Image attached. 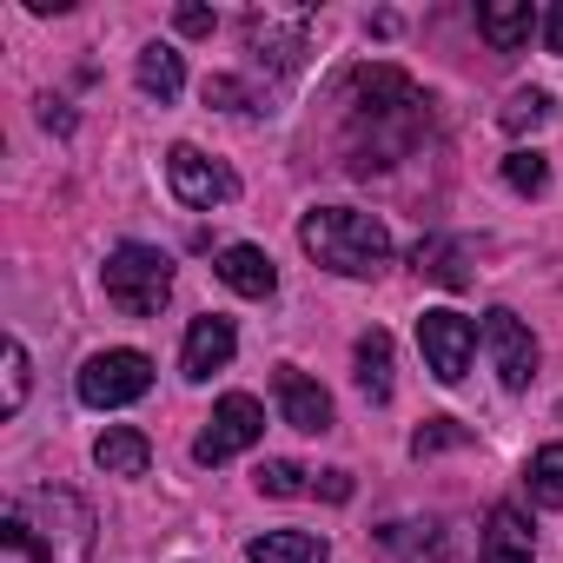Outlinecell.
Here are the masks:
<instances>
[{"instance_id":"obj_1","label":"cell","mask_w":563,"mask_h":563,"mask_svg":"<svg viewBox=\"0 0 563 563\" xmlns=\"http://www.w3.org/2000/svg\"><path fill=\"white\" fill-rule=\"evenodd\" d=\"M0 543L8 563H93V510L60 484L27 490L0 510Z\"/></svg>"},{"instance_id":"obj_2","label":"cell","mask_w":563,"mask_h":563,"mask_svg":"<svg viewBox=\"0 0 563 563\" xmlns=\"http://www.w3.org/2000/svg\"><path fill=\"white\" fill-rule=\"evenodd\" d=\"M299 245L312 252V265H325L339 278H378L385 258H391L385 219H372L358 206H312L299 219Z\"/></svg>"},{"instance_id":"obj_3","label":"cell","mask_w":563,"mask_h":563,"mask_svg":"<svg viewBox=\"0 0 563 563\" xmlns=\"http://www.w3.org/2000/svg\"><path fill=\"white\" fill-rule=\"evenodd\" d=\"M100 286H107V299H113L126 319H153V312L173 299V258H166L159 245L126 239V245H113V252H107Z\"/></svg>"},{"instance_id":"obj_4","label":"cell","mask_w":563,"mask_h":563,"mask_svg":"<svg viewBox=\"0 0 563 563\" xmlns=\"http://www.w3.org/2000/svg\"><path fill=\"white\" fill-rule=\"evenodd\" d=\"M146 391H153V358L133 352V345L93 352V358L80 365V405H93V411H120V405H133V398H146Z\"/></svg>"},{"instance_id":"obj_5","label":"cell","mask_w":563,"mask_h":563,"mask_svg":"<svg viewBox=\"0 0 563 563\" xmlns=\"http://www.w3.org/2000/svg\"><path fill=\"white\" fill-rule=\"evenodd\" d=\"M418 352H424V372H431L438 385H457V378L471 372V352H477V325H471L464 312L438 306V312H424V319H418Z\"/></svg>"},{"instance_id":"obj_6","label":"cell","mask_w":563,"mask_h":563,"mask_svg":"<svg viewBox=\"0 0 563 563\" xmlns=\"http://www.w3.org/2000/svg\"><path fill=\"white\" fill-rule=\"evenodd\" d=\"M258 438H265V411H258V398H245V391H225V398L212 405V418H206V431H199L192 457H199V464H225V457L252 451Z\"/></svg>"},{"instance_id":"obj_7","label":"cell","mask_w":563,"mask_h":563,"mask_svg":"<svg viewBox=\"0 0 563 563\" xmlns=\"http://www.w3.org/2000/svg\"><path fill=\"white\" fill-rule=\"evenodd\" d=\"M166 186H173V199L192 206V212H212V206H225V199L239 192V179H232L219 159H206L199 146H173V153H166Z\"/></svg>"},{"instance_id":"obj_8","label":"cell","mask_w":563,"mask_h":563,"mask_svg":"<svg viewBox=\"0 0 563 563\" xmlns=\"http://www.w3.org/2000/svg\"><path fill=\"white\" fill-rule=\"evenodd\" d=\"M484 352H490L504 391H523V385L537 378V339H530V325H523L517 312H504V306L484 312Z\"/></svg>"},{"instance_id":"obj_9","label":"cell","mask_w":563,"mask_h":563,"mask_svg":"<svg viewBox=\"0 0 563 563\" xmlns=\"http://www.w3.org/2000/svg\"><path fill=\"white\" fill-rule=\"evenodd\" d=\"M272 391H278V418H286L292 431H332V391L312 385L299 365H278Z\"/></svg>"},{"instance_id":"obj_10","label":"cell","mask_w":563,"mask_h":563,"mask_svg":"<svg viewBox=\"0 0 563 563\" xmlns=\"http://www.w3.org/2000/svg\"><path fill=\"white\" fill-rule=\"evenodd\" d=\"M232 352H239L232 319L206 312V319H192V332H186V345H179V372H186V378H212V372L232 365Z\"/></svg>"},{"instance_id":"obj_11","label":"cell","mask_w":563,"mask_h":563,"mask_svg":"<svg viewBox=\"0 0 563 563\" xmlns=\"http://www.w3.org/2000/svg\"><path fill=\"white\" fill-rule=\"evenodd\" d=\"M212 272L225 278V286H232L239 299H272V292H278V265H272L258 245H225Z\"/></svg>"},{"instance_id":"obj_12","label":"cell","mask_w":563,"mask_h":563,"mask_svg":"<svg viewBox=\"0 0 563 563\" xmlns=\"http://www.w3.org/2000/svg\"><path fill=\"white\" fill-rule=\"evenodd\" d=\"M530 550H537L530 517H523L517 504H497V510L484 517V563H530Z\"/></svg>"},{"instance_id":"obj_13","label":"cell","mask_w":563,"mask_h":563,"mask_svg":"<svg viewBox=\"0 0 563 563\" xmlns=\"http://www.w3.org/2000/svg\"><path fill=\"white\" fill-rule=\"evenodd\" d=\"M245 563H332V543L312 530H265L245 543Z\"/></svg>"},{"instance_id":"obj_14","label":"cell","mask_w":563,"mask_h":563,"mask_svg":"<svg viewBox=\"0 0 563 563\" xmlns=\"http://www.w3.org/2000/svg\"><path fill=\"white\" fill-rule=\"evenodd\" d=\"M93 464H100L107 477H146V464H153V444H146V431H133V424H113V431H100V444H93Z\"/></svg>"},{"instance_id":"obj_15","label":"cell","mask_w":563,"mask_h":563,"mask_svg":"<svg viewBox=\"0 0 563 563\" xmlns=\"http://www.w3.org/2000/svg\"><path fill=\"white\" fill-rule=\"evenodd\" d=\"M537 14H530V0H490V8H477V34L497 47V54H517L530 41Z\"/></svg>"},{"instance_id":"obj_16","label":"cell","mask_w":563,"mask_h":563,"mask_svg":"<svg viewBox=\"0 0 563 563\" xmlns=\"http://www.w3.org/2000/svg\"><path fill=\"white\" fill-rule=\"evenodd\" d=\"M133 80H140V93H153L159 107H173L179 93H186V60L166 47V41H153L146 54H140V67H133Z\"/></svg>"},{"instance_id":"obj_17","label":"cell","mask_w":563,"mask_h":563,"mask_svg":"<svg viewBox=\"0 0 563 563\" xmlns=\"http://www.w3.org/2000/svg\"><path fill=\"white\" fill-rule=\"evenodd\" d=\"M245 47L265 60V47H272V67H299V54H306V27H278V21H265V14H252L245 21Z\"/></svg>"},{"instance_id":"obj_18","label":"cell","mask_w":563,"mask_h":563,"mask_svg":"<svg viewBox=\"0 0 563 563\" xmlns=\"http://www.w3.org/2000/svg\"><path fill=\"white\" fill-rule=\"evenodd\" d=\"M391 332H365L358 339V391L372 398V405H385L391 398Z\"/></svg>"},{"instance_id":"obj_19","label":"cell","mask_w":563,"mask_h":563,"mask_svg":"<svg viewBox=\"0 0 563 563\" xmlns=\"http://www.w3.org/2000/svg\"><path fill=\"white\" fill-rule=\"evenodd\" d=\"M411 258H418L424 278H438V286H451V292L471 286V265H464V245H457V239H418Z\"/></svg>"},{"instance_id":"obj_20","label":"cell","mask_w":563,"mask_h":563,"mask_svg":"<svg viewBox=\"0 0 563 563\" xmlns=\"http://www.w3.org/2000/svg\"><path fill=\"white\" fill-rule=\"evenodd\" d=\"M523 477H530V497H537L543 510H563V444H543Z\"/></svg>"},{"instance_id":"obj_21","label":"cell","mask_w":563,"mask_h":563,"mask_svg":"<svg viewBox=\"0 0 563 563\" xmlns=\"http://www.w3.org/2000/svg\"><path fill=\"white\" fill-rule=\"evenodd\" d=\"M550 113H556V107H550V93L523 87V93H510V107H504V126H510V133H537Z\"/></svg>"},{"instance_id":"obj_22","label":"cell","mask_w":563,"mask_h":563,"mask_svg":"<svg viewBox=\"0 0 563 563\" xmlns=\"http://www.w3.org/2000/svg\"><path fill=\"white\" fill-rule=\"evenodd\" d=\"M306 477H312V471H306V464H292V457L258 464V490H265V497H299V490H306Z\"/></svg>"},{"instance_id":"obj_23","label":"cell","mask_w":563,"mask_h":563,"mask_svg":"<svg viewBox=\"0 0 563 563\" xmlns=\"http://www.w3.org/2000/svg\"><path fill=\"white\" fill-rule=\"evenodd\" d=\"M504 179H510V192H543L550 159H543V153H530V146H517V153L504 159Z\"/></svg>"},{"instance_id":"obj_24","label":"cell","mask_w":563,"mask_h":563,"mask_svg":"<svg viewBox=\"0 0 563 563\" xmlns=\"http://www.w3.org/2000/svg\"><path fill=\"white\" fill-rule=\"evenodd\" d=\"M451 444H471V431H464L457 418H431V424H418L411 457H431V451H451Z\"/></svg>"},{"instance_id":"obj_25","label":"cell","mask_w":563,"mask_h":563,"mask_svg":"<svg viewBox=\"0 0 563 563\" xmlns=\"http://www.w3.org/2000/svg\"><path fill=\"white\" fill-rule=\"evenodd\" d=\"M206 107H219V113H252V93H245L239 80L212 74V80H206Z\"/></svg>"},{"instance_id":"obj_26","label":"cell","mask_w":563,"mask_h":563,"mask_svg":"<svg viewBox=\"0 0 563 563\" xmlns=\"http://www.w3.org/2000/svg\"><path fill=\"white\" fill-rule=\"evenodd\" d=\"M21 405H27V345L8 339V411H21Z\"/></svg>"},{"instance_id":"obj_27","label":"cell","mask_w":563,"mask_h":563,"mask_svg":"<svg viewBox=\"0 0 563 563\" xmlns=\"http://www.w3.org/2000/svg\"><path fill=\"white\" fill-rule=\"evenodd\" d=\"M173 21H179V34H192V41H206V34L219 27V21H212V8H179Z\"/></svg>"},{"instance_id":"obj_28","label":"cell","mask_w":563,"mask_h":563,"mask_svg":"<svg viewBox=\"0 0 563 563\" xmlns=\"http://www.w3.org/2000/svg\"><path fill=\"white\" fill-rule=\"evenodd\" d=\"M312 490H325L332 504H345V497H352V471H319V484H312Z\"/></svg>"},{"instance_id":"obj_29","label":"cell","mask_w":563,"mask_h":563,"mask_svg":"<svg viewBox=\"0 0 563 563\" xmlns=\"http://www.w3.org/2000/svg\"><path fill=\"white\" fill-rule=\"evenodd\" d=\"M543 47H550V54H563V0L543 14Z\"/></svg>"},{"instance_id":"obj_30","label":"cell","mask_w":563,"mask_h":563,"mask_svg":"<svg viewBox=\"0 0 563 563\" xmlns=\"http://www.w3.org/2000/svg\"><path fill=\"white\" fill-rule=\"evenodd\" d=\"M41 126H54V133H67V126H74V113H67V100H41Z\"/></svg>"}]
</instances>
